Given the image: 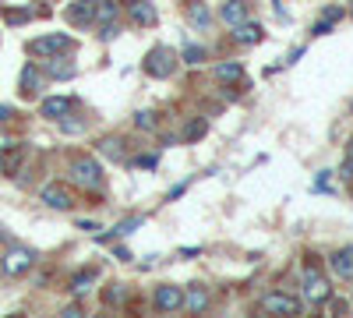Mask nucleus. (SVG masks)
Returning a JSON list of instances; mask_svg holds the SVG:
<instances>
[{
  "instance_id": "f8f14e48",
  "label": "nucleus",
  "mask_w": 353,
  "mask_h": 318,
  "mask_svg": "<svg viewBox=\"0 0 353 318\" xmlns=\"http://www.w3.org/2000/svg\"><path fill=\"white\" fill-rule=\"evenodd\" d=\"M96 4L99 0H74L68 8V21L71 25H92L96 21Z\"/></svg>"
},
{
  "instance_id": "f3484780",
  "label": "nucleus",
  "mask_w": 353,
  "mask_h": 318,
  "mask_svg": "<svg viewBox=\"0 0 353 318\" xmlns=\"http://www.w3.org/2000/svg\"><path fill=\"white\" fill-rule=\"evenodd\" d=\"M99 152H103L106 159H113V163H128V152H124V141L117 138V135H106V138H99Z\"/></svg>"
},
{
  "instance_id": "423d86ee",
  "label": "nucleus",
  "mask_w": 353,
  "mask_h": 318,
  "mask_svg": "<svg viewBox=\"0 0 353 318\" xmlns=\"http://www.w3.org/2000/svg\"><path fill=\"white\" fill-rule=\"evenodd\" d=\"M261 311H265V315H301V301L290 297V294L272 290V294L261 297Z\"/></svg>"
},
{
  "instance_id": "72a5a7b5",
  "label": "nucleus",
  "mask_w": 353,
  "mask_h": 318,
  "mask_svg": "<svg viewBox=\"0 0 353 318\" xmlns=\"http://www.w3.org/2000/svg\"><path fill=\"white\" fill-rule=\"evenodd\" d=\"M346 177H350V181H353V159H350V163H346Z\"/></svg>"
},
{
  "instance_id": "1a4fd4ad",
  "label": "nucleus",
  "mask_w": 353,
  "mask_h": 318,
  "mask_svg": "<svg viewBox=\"0 0 353 318\" xmlns=\"http://www.w3.org/2000/svg\"><path fill=\"white\" fill-rule=\"evenodd\" d=\"M128 14H131V21L141 25V28H152V25L159 21V11H156L152 0H128Z\"/></svg>"
},
{
  "instance_id": "aec40b11",
  "label": "nucleus",
  "mask_w": 353,
  "mask_h": 318,
  "mask_svg": "<svg viewBox=\"0 0 353 318\" xmlns=\"http://www.w3.org/2000/svg\"><path fill=\"white\" fill-rule=\"evenodd\" d=\"M96 21L106 28V25H117V4L113 0H99L96 4Z\"/></svg>"
},
{
  "instance_id": "9b49d317",
  "label": "nucleus",
  "mask_w": 353,
  "mask_h": 318,
  "mask_svg": "<svg viewBox=\"0 0 353 318\" xmlns=\"http://www.w3.org/2000/svg\"><path fill=\"white\" fill-rule=\"evenodd\" d=\"M71 99L68 96H46L43 103H39V113L43 117H50V121H64V117H71Z\"/></svg>"
},
{
  "instance_id": "0eeeda50",
  "label": "nucleus",
  "mask_w": 353,
  "mask_h": 318,
  "mask_svg": "<svg viewBox=\"0 0 353 318\" xmlns=\"http://www.w3.org/2000/svg\"><path fill=\"white\" fill-rule=\"evenodd\" d=\"M152 301H156V308L163 315H173V311L184 308V290H181V286H173V283H163V286H156Z\"/></svg>"
},
{
  "instance_id": "b1692460",
  "label": "nucleus",
  "mask_w": 353,
  "mask_h": 318,
  "mask_svg": "<svg viewBox=\"0 0 353 318\" xmlns=\"http://www.w3.org/2000/svg\"><path fill=\"white\" fill-rule=\"evenodd\" d=\"M141 223H145L141 216H131V219H124L121 226H117V230H113V237H128V234H134V230H138Z\"/></svg>"
},
{
  "instance_id": "7ed1b4c3",
  "label": "nucleus",
  "mask_w": 353,
  "mask_h": 318,
  "mask_svg": "<svg viewBox=\"0 0 353 318\" xmlns=\"http://www.w3.org/2000/svg\"><path fill=\"white\" fill-rule=\"evenodd\" d=\"M32 266H36V251H32V248H25V244L8 248V251H4V258H0V269H4V276H11V279L25 276Z\"/></svg>"
},
{
  "instance_id": "f257e3e1",
  "label": "nucleus",
  "mask_w": 353,
  "mask_h": 318,
  "mask_svg": "<svg viewBox=\"0 0 353 318\" xmlns=\"http://www.w3.org/2000/svg\"><path fill=\"white\" fill-rule=\"evenodd\" d=\"M71 181L81 191H103L106 188V173L96 156H74L71 159Z\"/></svg>"
},
{
  "instance_id": "7c9ffc66",
  "label": "nucleus",
  "mask_w": 353,
  "mask_h": 318,
  "mask_svg": "<svg viewBox=\"0 0 353 318\" xmlns=\"http://www.w3.org/2000/svg\"><path fill=\"white\" fill-rule=\"evenodd\" d=\"M14 117V110L11 106H4V103H0V124H4V121H11Z\"/></svg>"
},
{
  "instance_id": "ddd939ff",
  "label": "nucleus",
  "mask_w": 353,
  "mask_h": 318,
  "mask_svg": "<svg viewBox=\"0 0 353 318\" xmlns=\"http://www.w3.org/2000/svg\"><path fill=\"white\" fill-rule=\"evenodd\" d=\"M248 14H251V8L244 4V0H226V4L219 8V18L226 25H233V28H237L241 21H248Z\"/></svg>"
},
{
  "instance_id": "4468645a",
  "label": "nucleus",
  "mask_w": 353,
  "mask_h": 318,
  "mask_svg": "<svg viewBox=\"0 0 353 318\" xmlns=\"http://www.w3.org/2000/svg\"><path fill=\"white\" fill-rule=\"evenodd\" d=\"M329 262H332V272H336V276H343V279L353 283V244H350V248H339Z\"/></svg>"
},
{
  "instance_id": "9d476101",
  "label": "nucleus",
  "mask_w": 353,
  "mask_h": 318,
  "mask_svg": "<svg viewBox=\"0 0 353 318\" xmlns=\"http://www.w3.org/2000/svg\"><path fill=\"white\" fill-rule=\"evenodd\" d=\"M184 308L191 315H205V311L212 308V294L205 290L201 283H194V286H188V290H184Z\"/></svg>"
},
{
  "instance_id": "dca6fc26",
  "label": "nucleus",
  "mask_w": 353,
  "mask_h": 318,
  "mask_svg": "<svg viewBox=\"0 0 353 318\" xmlns=\"http://www.w3.org/2000/svg\"><path fill=\"white\" fill-rule=\"evenodd\" d=\"M46 74L50 78H74V61H68L64 53H57V57H46Z\"/></svg>"
},
{
  "instance_id": "2f4dec72",
  "label": "nucleus",
  "mask_w": 353,
  "mask_h": 318,
  "mask_svg": "<svg viewBox=\"0 0 353 318\" xmlns=\"http://www.w3.org/2000/svg\"><path fill=\"white\" fill-rule=\"evenodd\" d=\"M138 166H145V170H152V166H156V156H141V159H138Z\"/></svg>"
},
{
  "instance_id": "cd10ccee",
  "label": "nucleus",
  "mask_w": 353,
  "mask_h": 318,
  "mask_svg": "<svg viewBox=\"0 0 353 318\" xmlns=\"http://www.w3.org/2000/svg\"><path fill=\"white\" fill-rule=\"evenodd\" d=\"M32 18V11H8V21L11 25H21V21H28Z\"/></svg>"
},
{
  "instance_id": "a211bd4d",
  "label": "nucleus",
  "mask_w": 353,
  "mask_h": 318,
  "mask_svg": "<svg viewBox=\"0 0 353 318\" xmlns=\"http://www.w3.org/2000/svg\"><path fill=\"white\" fill-rule=\"evenodd\" d=\"M216 78L233 85V81H244V64L241 61H226V64H216Z\"/></svg>"
},
{
  "instance_id": "a878e982",
  "label": "nucleus",
  "mask_w": 353,
  "mask_h": 318,
  "mask_svg": "<svg viewBox=\"0 0 353 318\" xmlns=\"http://www.w3.org/2000/svg\"><path fill=\"white\" fill-rule=\"evenodd\" d=\"M205 131H209V124H205V121H191V124L184 128V138H188V141H198Z\"/></svg>"
},
{
  "instance_id": "5701e85b",
  "label": "nucleus",
  "mask_w": 353,
  "mask_h": 318,
  "mask_svg": "<svg viewBox=\"0 0 353 318\" xmlns=\"http://www.w3.org/2000/svg\"><path fill=\"white\" fill-rule=\"evenodd\" d=\"M21 159H25V149L18 146V149H11L4 159H0V173H14L18 166H21Z\"/></svg>"
},
{
  "instance_id": "6ab92c4d",
  "label": "nucleus",
  "mask_w": 353,
  "mask_h": 318,
  "mask_svg": "<svg viewBox=\"0 0 353 318\" xmlns=\"http://www.w3.org/2000/svg\"><path fill=\"white\" fill-rule=\"evenodd\" d=\"M233 36H237V43H244V46H254V43H261L265 32H261V25H254V21H241Z\"/></svg>"
},
{
  "instance_id": "c756f323",
  "label": "nucleus",
  "mask_w": 353,
  "mask_h": 318,
  "mask_svg": "<svg viewBox=\"0 0 353 318\" xmlns=\"http://www.w3.org/2000/svg\"><path fill=\"white\" fill-rule=\"evenodd\" d=\"M339 18H343V8H329V11H325V21H332V25H336Z\"/></svg>"
},
{
  "instance_id": "f03ea898",
  "label": "nucleus",
  "mask_w": 353,
  "mask_h": 318,
  "mask_svg": "<svg viewBox=\"0 0 353 318\" xmlns=\"http://www.w3.org/2000/svg\"><path fill=\"white\" fill-rule=\"evenodd\" d=\"M301 286H304V297L311 304H325L332 297V286H329V276L318 269V262H307L304 266V276H301Z\"/></svg>"
},
{
  "instance_id": "412c9836",
  "label": "nucleus",
  "mask_w": 353,
  "mask_h": 318,
  "mask_svg": "<svg viewBox=\"0 0 353 318\" xmlns=\"http://www.w3.org/2000/svg\"><path fill=\"white\" fill-rule=\"evenodd\" d=\"M181 57H184L188 64H205V61H209V50H205V46H198V43H184Z\"/></svg>"
},
{
  "instance_id": "f704fd0d",
  "label": "nucleus",
  "mask_w": 353,
  "mask_h": 318,
  "mask_svg": "<svg viewBox=\"0 0 353 318\" xmlns=\"http://www.w3.org/2000/svg\"><path fill=\"white\" fill-rule=\"evenodd\" d=\"M350 159H353V138H350Z\"/></svg>"
},
{
  "instance_id": "4be33fe9",
  "label": "nucleus",
  "mask_w": 353,
  "mask_h": 318,
  "mask_svg": "<svg viewBox=\"0 0 353 318\" xmlns=\"http://www.w3.org/2000/svg\"><path fill=\"white\" fill-rule=\"evenodd\" d=\"M188 21L191 25H198V28H209V8H205V4H188Z\"/></svg>"
},
{
  "instance_id": "6e6552de",
  "label": "nucleus",
  "mask_w": 353,
  "mask_h": 318,
  "mask_svg": "<svg viewBox=\"0 0 353 318\" xmlns=\"http://www.w3.org/2000/svg\"><path fill=\"white\" fill-rule=\"evenodd\" d=\"M39 201H43V206H50V209H57V212L74 209V195H71L64 184H46V188L39 191Z\"/></svg>"
},
{
  "instance_id": "473e14b6",
  "label": "nucleus",
  "mask_w": 353,
  "mask_h": 318,
  "mask_svg": "<svg viewBox=\"0 0 353 318\" xmlns=\"http://www.w3.org/2000/svg\"><path fill=\"white\" fill-rule=\"evenodd\" d=\"M8 146H11V141H8V135H0V152H4Z\"/></svg>"
},
{
  "instance_id": "39448f33",
  "label": "nucleus",
  "mask_w": 353,
  "mask_h": 318,
  "mask_svg": "<svg viewBox=\"0 0 353 318\" xmlns=\"http://www.w3.org/2000/svg\"><path fill=\"white\" fill-rule=\"evenodd\" d=\"M71 50V36L68 32H50V36H39L28 43V53L36 57H57V53H68Z\"/></svg>"
},
{
  "instance_id": "393cba45",
  "label": "nucleus",
  "mask_w": 353,
  "mask_h": 318,
  "mask_svg": "<svg viewBox=\"0 0 353 318\" xmlns=\"http://www.w3.org/2000/svg\"><path fill=\"white\" fill-rule=\"evenodd\" d=\"M92 279H96V272H92V269H81V272L74 276V283H71V290H74V294L88 290V283H92Z\"/></svg>"
},
{
  "instance_id": "20e7f679",
  "label": "nucleus",
  "mask_w": 353,
  "mask_h": 318,
  "mask_svg": "<svg viewBox=\"0 0 353 318\" xmlns=\"http://www.w3.org/2000/svg\"><path fill=\"white\" fill-rule=\"evenodd\" d=\"M176 71V57L170 46H156L149 50V57H145V74L149 78H170Z\"/></svg>"
},
{
  "instance_id": "c85d7f7f",
  "label": "nucleus",
  "mask_w": 353,
  "mask_h": 318,
  "mask_svg": "<svg viewBox=\"0 0 353 318\" xmlns=\"http://www.w3.org/2000/svg\"><path fill=\"white\" fill-rule=\"evenodd\" d=\"M61 128H64L68 135H78V131H81V124H78V121H68V117L61 121Z\"/></svg>"
},
{
  "instance_id": "2eb2a0df",
  "label": "nucleus",
  "mask_w": 353,
  "mask_h": 318,
  "mask_svg": "<svg viewBox=\"0 0 353 318\" xmlns=\"http://www.w3.org/2000/svg\"><path fill=\"white\" fill-rule=\"evenodd\" d=\"M39 89H43V74L36 71V64H25V68H21V96L36 99Z\"/></svg>"
},
{
  "instance_id": "bb28decb",
  "label": "nucleus",
  "mask_w": 353,
  "mask_h": 318,
  "mask_svg": "<svg viewBox=\"0 0 353 318\" xmlns=\"http://www.w3.org/2000/svg\"><path fill=\"white\" fill-rule=\"evenodd\" d=\"M134 124H138L141 131H152V128H156V117H152V113H149V110H141V113H138V117H134Z\"/></svg>"
}]
</instances>
